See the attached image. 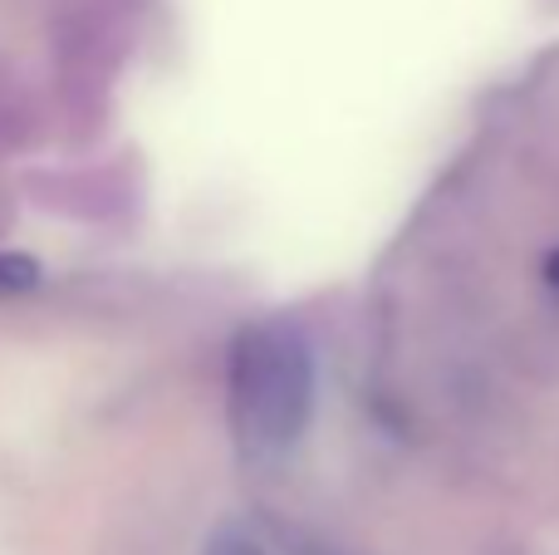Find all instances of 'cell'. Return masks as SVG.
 <instances>
[{"instance_id": "1", "label": "cell", "mask_w": 559, "mask_h": 555, "mask_svg": "<svg viewBox=\"0 0 559 555\" xmlns=\"http://www.w3.org/2000/svg\"><path fill=\"white\" fill-rule=\"evenodd\" d=\"M314 350L289 320H255L236 334L226 364V413L236 448L251 462H275L305 438L314 418Z\"/></svg>"}, {"instance_id": "2", "label": "cell", "mask_w": 559, "mask_h": 555, "mask_svg": "<svg viewBox=\"0 0 559 555\" xmlns=\"http://www.w3.org/2000/svg\"><path fill=\"white\" fill-rule=\"evenodd\" d=\"M206 555H275V551L265 546V541L255 536V531H246V527H226V531H216V536H212Z\"/></svg>"}, {"instance_id": "3", "label": "cell", "mask_w": 559, "mask_h": 555, "mask_svg": "<svg viewBox=\"0 0 559 555\" xmlns=\"http://www.w3.org/2000/svg\"><path fill=\"white\" fill-rule=\"evenodd\" d=\"M35 281H39V261H29V256H15V251H0V295L29 291Z\"/></svg>"}, {"instance_id": "4", "label": "cell", "mask_w": 559, "mask_h": 555, "mask_svg": "<svg viewBox=\"0 0 559 555\" xmlns=\"http://www.w3.org/2000/svg\"><path fill=\"white\" fill-rule=\"evenodd\" d=\"M545 275H550V285H559V251L545 261Z\"/></svg>"}]
</instances>
